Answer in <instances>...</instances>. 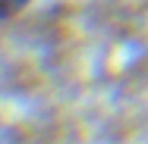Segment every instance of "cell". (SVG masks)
<instances>
[{"label":"cell","mask_w":148,"mask_h":144,"mask_svg":"<svg viewBox=\"0 0 148 144\" xmlns=\"http://www.w3.org/2000/svg\"><path fill=\"white\" fill-rule=\"evenodd\" d=\"M29 3H32V0H0V22H3V19H13V16H19Z\"/></svg>","instance_id":"6da1fadb"}]
</instances>
